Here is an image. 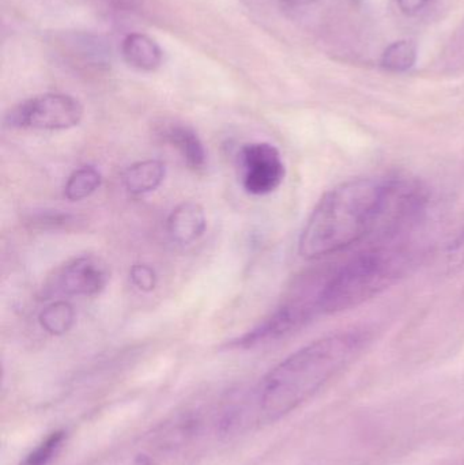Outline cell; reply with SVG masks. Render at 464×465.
Wrapping results in <instances>:
<instances>
[{"label":"cell","instance_id":"cell-1","mask_svg":"<svg viewBox=\"0 0 464 465\" xmlns=\"http://www.w3.org/2000/svg\"><path fill=\"white\" fill-rule=\"evenodd\" d=\"M368 339L364 331H346L319 339L289 355L256 388V420L272 423L291 414L345 369Z\"/></svg>","mask_w":464,"mask_h":465},{"label":"cell","instance_id":"cell-2","mask_svg":"<svg viewBox=\"0 0 464 465\" xmlns=\"http://www.w3.org/2000/svg\"><path fill=\"white\" fill-rule=\"evenodd\" d=\"M391 179L349 180L327 193L308 218L299 253L316 260L350 248L375 234L383 223Z\"/></svg>","mask_w":464,"mask_h":465},{"label":"cell","instance_id":"cell-3","mask_svg":"<svg viewBox=\"0 0 464 465\" xmlns=\"http://www.w3.org/2000/svg\"><path fill=\"white\" fill-rule=\"evenodd\" d=\"M417 262V251L403 241H378L360 252L319 284V313H340L380 294Z\"/></svg>","mask_w":464,"mask_h":465},{"label":"cell","instance_id":"cell-4","mask_svg":"<svg viewBox=\"0 0 464 465\" xmlns=\"http://www.w3.org/2000/svg\"><path fill=\"white\" fill-rule=\"evenodd\" d=\"M84 119V106L76 98L60 93L35 95L11 108L5 125L13 130L64 131Z\"/></svg>","mask_w":464,"mask_h":465},{"label":"cell","instance_id":"cell-5","mask_svg":"<svg viewBox=\"0 0 464 465\" xmlns=\"http://www.w3.org/2000/svg\"><path fill=\"white\" fill-rule=\"evenodd\" d=\"M111 281L108 262L95 254H82L60 265L43 287L44 300L54 297H94Z\"/></svg>","mask_w":464,"mask_h":465},{"label":"cell","instance_id":"cell-6","mask_svg":"<svg viewBox=\"0 0 464 465\" xmlns=\"http://www.w3.org/2000/svg\"><path fill=\"white\" fill-rule=\"evenodd\" d=\"M237 168L245 193L253 196L270 195L285 180L286 168L280 150L267 142H253L240 149Z\"/></svg>","mask_w":464,"mask_h":465},{"label":"cell","instance_id":"cell-7","mask_svg":"<svg viewBox=\"0 0 464 465\" xmlns=\"http://www.w3.org/2000/svg\"><path fill=\"white\" fill-rule=\"evenodd\" d=\"M207 229L206 213L196 202H183L174 207L166 221V232L173 242L191 245L196 242Z\"/></svg>","mask_w":464,"mask_h":465},{"label":"cell","instance_id":"cell-8","mask_svg":"<svg viewBox=\"0 0 464 465\" xmlns=\"http://www.w3.org/2000/svg\"><path fill=\"white\" fill-rule=\"evenodd\" d=\"M160 136L182 154L188 168L201 172L206 168L207 153L203 142L193 128L183 123H168L160 130Z\"/></svg>","mask_w":464,"mask_h":465},{"label":"cell","instance_id":"cell-9","mask_svg":"<svg viewBox=\"0 0 464 465\" xmlns=\"http://www.w3.org/2000/svg\"><path fill=\"white\" fill-rule=\"evenodd\" d=\"M123 57L131 67L155 71L163 64V52L157 43L141 33L127 35L123 41Z\"/></svg>","mask_w":464,"mask_h":465},{"label":"cell","instance_id":"cell-10","mask_svg":"<svg viewBox=\"0 0 464 465\" xmlns=\"http://www.w3.org/2000/svg\"><path fill=\"white\" fill-rule=\"evenodd\" d=\"M166 169L158 160H146L133 163L123 173V185L133 195L153 193L163 184Z\"/></svg>","mask_w":464,"mask_h":465},{"label":"cell","instance_id":"cell-11","mask_svg":"<svg viewBox=\"0 0 464 465\" xmlns=\"http://www.w3.org/2000/svg\"><path fill=\"white\" fill-rule=\"evenodd\" d=\"M41 328L54 336L64 335L75 324V311L67 301H54L38 316Z\"/></svg>","mask_w":464,"mask_h":465},{"label":"cell","instance_id":"cell-12","mask_svg":"<svg viewBox=\"0 0 464 465\" xmlns=\"http://www.w3.org/2000/svg\"><path fill=\"white\" fill-rule=\"evenodd\" d=\"M103 183V176L94 166H82L70 174L64 185V198L81 202L92 196Z\"/></svg>","mask_w":464,"mask_h":465},{"label":"cell","instance_id":"cell-13","mask_svg":"<svg viewBox=\"0 0 464 465\" xmlns=\"http://www.w3.org/2000/svg\"><path fill=\"white\" fill-rule=\"evenodd\" d=\"M27 223L35 231L70 232L78 229L82 221L78 215L51 210V212H40L37 214L32 215Z\"/></svg>","mask_w":464,"mask_h":465},{"label":"cell","instance_id":"cell-14","mask_svg":"<svg viewBox=\"0 0 464 465\" xmlns=\"http://www.w3.org/2000/svg\"><path fill=\"white\" fill-rule=\"evenodd\" d=\"M416 60V45L411 41L402 40L391 44L384 51L383 57H381V65L386 70L400 73V71H406L413 67Z\"/></svg>","mask_w":464,"mask_h":465},{"label":"cell","instance_id":"cell-15","mask_svg":"<svg viewBox=\"0 0 464 465\" xmlns=\"http://www.w3.org/2000/svg\"><path fill=\"white\" fill-rule=\"evenodd\" d=\"M65 442V431L57 430L49 434L35 447L19 465H49L56 459Z\"/></svg>","mask_w":464,"mask_h":465},{"label":"cell","instance_id":"cell-16","mask_svg":"<svg viewBox=\"0 0 464 465\" xmlns=\"http://www.w3.org/2000/svg\"><path fill=\"white\" fill-rule=\"evenodd\" d=\"M130 279L133 286L141 292H150L157 287L158 276L154 268L143 262H136L131 267Z\"/></svg>","mask_w":464,"mask_h":465},{"label":"cell","instance_id":"cell-17","mask_svg":"<svg viewBox=\"0 0 464 465\" xmlns=\"http://www.w3.org/2000/svg\"><path fill=\"white\" fill-rule=\"evenodd\" d=\"M429 2L430 0H398V5L403 13L413 15V14L420 13Z\"/></svg>","mask_w":464,"mask_h":465},{"label":"cell","instance_id":"cell-18","mask_svg":"<svg viewBox=\"0 0 464 465\" xmlns=\"http://www.w3.org/2000/svg\"><path fill=\"white\" fill-rule=\"evenodd\" d=\"M120 11H135L142 7L143 0H106Z\"/></svg>","mask_w":464,"mask_h":465},{"label":"cell","instance_id":"cell-19","mask_svg":"<svg viewBox=\"0 0 464 465\" xmlns=\"http://www.w3.org/2000/svg\"><path fill=\"white\" fill-rule=\"evenodd\" d=\"M286 7H302V5H313L318 0H280Z\"/></svg>","mask_w":464,"mask_h":465}]
</instances>
